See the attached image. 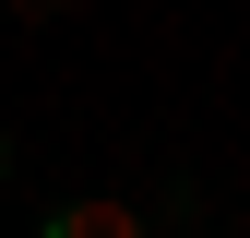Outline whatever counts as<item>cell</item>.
<instances>
[{"mask_svg":"<svg viewBox=\"0 0 250 238\" xmlns=\"http://www.w3.org/2000/svg\"><path fill=\"white\" fill-rule=\"evenodd\" d=\"M36 238H143V215H131V202H60Z\"/></svg>","mask_w":250,"mask_h":238,"instance_id":"obj_1","label":"cell"},{"mask_svg":"<svg viewBox=\"0 0 250 238\" xmlns=\"http://www.w3.org/2000/svg\"><path fill=\"white\" fill-rule=\"evenodd\" d=\"M0 167H12V143H0Z\"/></svg>","mask_w":250,"mask_h":238,"instance_id":"obj_2","label":"cell"}]
</instances>
